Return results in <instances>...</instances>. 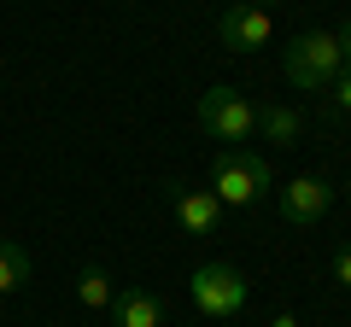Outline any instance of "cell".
Listing matches in <instances>:
<instances>
[{
    "label": "cell",
    "instance_id": "obj_16",
    "mask_svg": "<svg viewBox=\"0 0 351 327\" xmlns=\"http://www.w3.org/2000/svg\"><path fill=\"white\" fill-rule=\"evenodd\" d=\"M252 6H263V12H269V0H252Z\"/></svg>",
    "mask_w": 351,
    "mask_h": 327
},
{
    "label": "cell",
    "instance_id": "obj_15",
    "mask_svg": "<svg viewBox=\"0 0 351 327\" xmlns=\"http://www.w3.org/2000/svg\"><path fill=\"white\" fill-rule=\"evenodd\" d=\"M269 327H299V315H276V322H269Z\"/></svg>",
    "mask_w": 351,
    "mask_h": 327
},
{
    "label": "cell",
    "instance_id": "obj_13",
    "mask_svg": "<svg viewBox=\"0 0 351 327\" xmlns=\"http://www.w3.org/2000/svg\"><path fill=\"white\" fill-rule=\"evenodd\" d=\"M334 280L351 292V239H339V252H334Z\"/></svg>",
    "mask_w": 351,
    "mask_h": 327
},
{
    "label": "cell",
    "instance_id": "obj_3",
    "mask_svg": "<svg viewBox=\"0 0 351 327\" xmlns=\"http://www.w3.org/2000/svg\"><path fill=\"white\" fill-rule=\"evenodd\" d=\"M188 298H193V310L211 315V322H234L252 304V280L240 275L234 263H199L193 280H188Z\"/></svg>",
    "mask_w": 351,
    "mask_h": 327
},
{
    "label": "cell",
    "instance_id": "obj_10",
    "mask_svg": "<svg viewBox=\"0 0 351 327\" xmlns=\"http://www.w3.org/2000/svg\"><path fill=\"white\" fill-rule=\"evenodd\" d=\"M112 298H117V280L106 275L100 263H88L82 275H76V304H82V310H112Z\"/></svg>",
    "mask_w": 351,
    "mask_h": 327
},
{
    "label": "cell",
    "instance_id": "obj_6",
    "mask_svg": "<svg viewBox=\"0 0 351 327\" xmlns=\"http://www.w3.org/2000/svg\"><path fill=\"white\" fill-rule=\"evenodd\" d=\"M276 205H281V216H287L293 228H311V222H322V216H328L334 187H328L322 176H293L287 187L276 193Z\"/></svg>",
    "mask_w": 351,
    "mask_h": 327
},
{
    "label": "cell",
    "instance_id": "obj_2",
    "mask_svg": "<svg viewBox=\"0 0 351 327\" xmlns=\"http://www.w3.org/2000/svg\"><path fill=\"white\" fill-rule=\"evenodd\" d=\"M281 70H287L293 88H304V94H328V82L346 70V59H339V41L328 36V29H304V36L287 41V53H281Z\"/></svg>",
    "mask_w": 351,
    "mask_h": 327
},
{
    "label": "cell",
    "instance_id": "obj_1",
    "mask_svg": "<svg viewBox=\"0 0 351 327\" xmlns=\"http://www.w3.org/2000/svg\"><path fill=\"white\" fill-rule=\"evenodd\" d=\"M211 193L223 199V211H252L269 199V164L246 146H223L211 164Z\"/></svg>",
    "mask_w": 351,
    "mask_h": 327
},
{
    "label": "cell",
    "instance_id": "obj_8",
    "mask_svg": "<svg viewBox=\"0 0 351 327\" xmlns=\"http://www.w3.org/2000/svg\"><path fill=\"white\" fill-rule=\"evenodd\" d=\"M112 322L117 327H164V298H158V292H147V287H117Z\"/></svg>",
    "mask_w": 351,
    "mask_h": 327
},
{
    "label": "cell",
    "instance_id": "obj_12",
    "mask_svg": "<svg viewBox=\"0 0 351 327\" xmlns=\"http://www.w3.org/2000/svg\"><path fill=\"white\" fill-rule=\"evenodd\" d=\"M322 112L334 117V123H339V117H351V64L334 76V82H328V105H322Z\"/></svg>",
    "mask_w": 351,
    "mask_h": 327
},
{
    "label": "cell",
    "instance_id": "obj_5",
    "mask_svg": "<svg viewBox=\"0 0 351 327\" xmlns=\"http://www.w3.org/2000/svg\"><path fill=\"white\" fill-rule=\"evenodd\" d=\"M269 36H276V24H269V12L252 6V0H234V6L217 18V41H223L228 53H258V47H269Z\"/></svg>",
    "mask_w": 351,
    "mask_h": 327
},
{
    "label": "cell",
    "instance_id": "obj_14",
    "mask_svg": "<svg viewBox=\"0 0 351 327\" xmlns=\"http://www.w3.org/2000/svg\"><path fill=\"white\" fill-rule=\"evenodd\" d=\"M334 41H339V59H346V64H351V18H346V29H339V36H334Z\"/></svg>",
    "mask_w": 351,
    "mask_h": 327
},
{
    "label": "cell",
    "instance_id": "obj_4",
    "mask_svg": "<svg viewBox=\"0 0 351 327\" xmlns=\"http://www.w3.org/2000/svg\"><path fill=\"white\" fill-rule=\"evenodd\" d=\"M199 129H205L211 140H223V146H240V140L258 129V105H252L240 88L217 82V88L199 94Z\"/></svg>",
    "mask_w": 351,
    "mask_h": 327
},
{
    "label": "cell",
    "instance_id": "obj_9",
    "mask_svg": "<svg viewBox=\"0 0 351 327\" xmlns=\"http://www.w3.org/2000/svg\"><path fill=\"white\" fill-rule=\"evenodd\" d=\"M258 129L269 146H299L304 135V112H293V105H258Z\"/></svg>",
    "mask_w": 351,
    "mask_h": 327
},
{
    "label": "cell",
    "instance_id": "obj_11",
    "mask_svg": "<svg viewBox=\"0 0 351 327\" xmlns=\"http://www.w3.org/2000/svg\"><path fill=\"white\" fill-rule=\"evenodd\" d=\"M29 287V252L18 239H0V298L6 292H24Z\"/></svg>",
    "mask_w": 351,
    "mask_h": 327
},
{
    "label": "cell",
    "instance_id": "obj_7",
    "mask_svg": "<svg viewBox=\"0 0 351 327\" xmlns=\"http://www.w3.org/2000/svg\"><path fill=\"white\" fill-rule=\"evenodd\" d=\"M170 211H176V222L188 228V234H217L223 228V199H217L211 187H176L170 193Z\"/></svg>",
    "mask_w": 351,
    "mask_h": 327
},
{
    "label": "cell",
    "instance_id": "obj_17",
    "mask_svg": "<svg viewBox=\"0 0 351 327\" xmlns=\"http://www.w3.org/2000/svg\"><path fill=\"white\" fill-rule=\"evenodd\" d=\"M346 187H351V181H346Z\"/></svg>",
    "mask_w": 351,
    "mask_h": 327
}]
</instances>
